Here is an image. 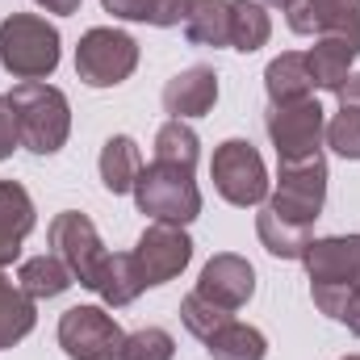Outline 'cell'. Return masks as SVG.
Here are the masks:
<instances>
[{
	"label": "cell",
	"mask_w": 360,
	"mask_h": 360,
	"mask_svg": "<svg viewBox=\"0 0 360 360\" xmlns=\"http://www.w3.org/2000/svg\"><path fill=\"white\" fill-rule=\"evenodd\" d=\"M13 117H17V139L34 155H55L68 134H72V105L55 84L42 80H21L8 92Z\"/></svg>",
	"instance_id": "obj_1"
},
{
	"label": "cell",
	"mask_w": 360,
	"mask_h": 360,
	"mask_svg": "<svg viewBox=\"0 0 360 360\" xmlns=\"http://www.w3.org/2000/svg\"><path fill=\"white\" fill-rule=\"evenodd\" d=\"M302 264L310 272V293L314 306L331 319L344 314L348 297L360 289V235H331V239H310Z\"/></svg>",
	"instance_id": "obj_2"
},
{
	"label": "cell",
	"mask_w": 360,
	"mask_h": 360,
	"mask_svg": "<svg viewBox=\"0 0 360 360\" xmlns=\"http://www.w3.org/2000/svg\"><path fill=\"white\" fill-rule=\"evenodd\" d=\"M0 63L17 80H46L59 68V30L34 13L4 17L0 21Z\"/></svg>",
	"instance_id": "obj_3"
},
{
	"label": "cell",
	"mask_w": 360,
	"mask_h": 360,
	"mask_svg": "<svg viewBox=\"0 0 360 360\" xmlns=\"http://www.w3.org/2000/svg\"><path fill=\"white\" fill-rule=\"evenodd\" d=\"M134 201L155 222H176V226L193 222L201 214V193H197L193 168L168 164V160H151L139 172V180H134Z\"/></svg>",
	"instance_id": "obj_4"
},
{
	"label": "cell",
	"mask_w": 360,
	"mask_h": 360,
	"mask_svg": "<svg viewBox=\"0 0 360 360\" xmlns=\"http://www.w3.org/2000/svg\"><path fill=\"white\" fill-rule=\"evenodd\" d=\"M323 201H327L323 151L306 155V160H281V176H276V188L269 197V210L276 218L297 222V226H314V218L323 214Z\"/></svg>",
	"instance_id": "obj_5"
},
{
	"label": "cell",
	"mask_w": 360,
	"mask_h": 360,
	"mask_svg": "<svg viewBox=\"0 0 360 360\" xmlns=\"http://www.w3.org/2000/svg\"><path fill=\"white\" fill-rule=\"evenodd\" d=\"M134 68H139V42L122 30L96 25L76 46V76L89 89H113V84L130 80Z\"/></svg>",
	"instance_id": "obj_6"
},
{
	"label": "cell",
	"mask_w": 360,
	"mask_h": 360,
	"mask_svg": "<svg viewBox=\"0 0 360 360\" xmlns=\"http://www.w3.org/2000/svg\"><path fill=\"white\" fill-rule=\"evenodd\" d=\"M210 176L214 188L231 201V205H260L269 197V168L260 160V151L248 143V139H226L218 151H214V164H210Z\"/></svg>",
	"instance_id": "obj_7"
},
{
	"label": "cell",
	"mask_w": 360,
	"mask_h": 360,
	"mask_svg": "<svg viewBox=\"0 0 360 360\" xmlns=\"http://www.w3.org/2000/svg\"><path fill=\"white\" fill-rule=\"evenodd\" d=\"M59 348L72 360H122L126 331L101 306H72L59 319Z\"/></svg>",
	"instance_id": "obj_8"
},
{
	"label": "cell",
	"mask_w": 360,
	"mask_h": 360,
	"mask_svg": "<svg viewBox=\"0 0 360 360\" xmlns=\"http://www.w3.org/2000/svg\"><path fill=\"white\" fill-rule=\"evenodd\" d=\"M269 139L276 147V160H306V155H319V143L327 134V117H323V105L314 96L306 101H289V105H269Z\"/></svg>",
	"instance_id": "obj_9"
},
{
	"label": "cell",
	"mask_w": 360,
	"mask_h": 360,
	"mask_svg": "<svg viewBox=\"0 0 360 360\" xmlns=\"http://www.w3.org/2000/svg\"><path fill=\"white\" fill-rule=\"evenodd\" d=\"M51 252L72 269V276L96 293V281H101V269H105V248H101V235H96V226H92L89 214H76V210H68V214H59L55 222H51Z\"/></svg>",
	"instance_id": "obj_10"
},
{
	"label": "cell",
	"mask_w": 360,
	"mask_h": 360,
	"mask_svg": "<svg viewBox=\"0 0 360 360\" xmlns=\"http://www.w3.org/2000/svg\"><path fill=\"white\" fill-rule=\"evenodd\" d=\"M134 260H139V272L151 285H164L184 272V264L193 260V239L180 231L176 222H151L134 248Z\"/></svg>",
	"instance_id": "obj_11"
},
{
	"label": "cell",
	"mask_w": 360,
	"mask_h": 360,
	"mask_svg": "<svg viewBox=\"0 0 360 360\" xmlns=\"http://www.w3.org/2000/svg\"><path fill=\"white\" fill-rule=\"evenodd\" d=\"M289 30L306 38H344L360 51V0H297L289 8Z\"/></svg>",
	"instance_id": "obj_12"
},
{
	"label": "cell",
	"mask_w": 360,
	"mask_h": 360,
	"mask_svg": "<svg viewBox=\"0 0 360 360\" xmlns=\"http://www.w3.org/2000/svg\"><path fill=\"white\" fill-rule=\"evenodd\" d=\"M193 293H201L205 302H214V306H222V310H243L248 302H252V293H256V269L243 260V256H235V252H222V256H214L205 269H201V281H197V289Z\"/></svg>",
	"instance_id": "obj_13"
},
{
	"label": "cell",
	"mask_w": 360,
	"mask_h": 360,
	"mask_svg": "<svg viewBox=\"0 0 360 360\" xmlns=\"http://www.w3.org/2000/svg\"><path fill=\"white\" fill-rule=\"evenodd\" d=\"M214 101H218V76H214V68H205V63H193V68H184L180 76H172L168 84H164V109L184 122V117H205L210 109H214Z\"/></svg>",
	"instance_id": "obj_14"
},
{
	"label": "cell",
	"mask_w": 360,
	"mask_h": 360,
	"mask_svg": "<svg viewBox=\"0 0 360 360\" xmlns=\"http://www.w3.org/2000/svg\"><path fill=\"white\" fill-rule=\"evenodd\" d=\"M34 201L17 180H0V269H8L21 256L25 235L34 231Z\"/></svg>",
	"instance_id": "obj_15"
},
{
	"label": "cell",
	"mask_w": 360,
	"mask_h": 360,
	"mask_svg": "<svg viewBox=\"0 0 360 360\" xmlns=\"http://www.w3.org/2000/svg\"><path fill=\"white\" fill-rule=\"evenodd\" d=\"M360 51L344 38H314V46L306 51V63H310V76H314V89L340 92V84L352 76V59Z\"/></svg>",
	"instance_id": "obj_16"
},
{
	"label": "cell",
	"mask_w": 360,
	"mask_h": 360,
	"mask_svg": "<svg viewBox=\"0 0 360 360\" xmlns=\"http://www.w3.org/2000/svg\"><path fill=\"white\" fill-rule=\"evenodd\" d=\"M201 344H205V352L214 360H264L269 356V340H264L256 327L235 323V319L218 323Z\"/></svg>",
	"instance_id": "obj_17"
},
{
	"label": "cell",
	"mask_w": 360,
	"mask_h": 360,
	"mask_svg": "<svg viewBox=\"0 0 360 360\" xmlns=\"http://www.w3.org/2000/svg\"><path fill=\"white\" fill-rule=\"evenodd\" d=\"M264 89H269L272 105H289V101H306L314 96V76H310V63L306 55H276L264 72Z\"/></svg>",
	"instance_id": "obj_18"
},
{
	"label": "cell",
	"mask_w": 360,
	"mask_h": 360,
	"mask_svg": "<svg viewBox=\"0 0 360 360\" xmlns=\"http://www.w3.org/2000/svg\"><path fill=\"white\" fill-rule=\"evenodd\" d=\"M143 172V155L134 147L130 134H113L101 147V184L117 197V193H134V180Z\"/></svg>",
	"instance_id": "obj_19"
},
{
	"label": "cell",
	"mask_w": 360,
	"mask_h": 360,
	"mask_svg": "<svg viewBox=\"0 0 360 360\" xmlns=\"http://www.w3.org/2000/svg\"><path fill=\"white\" fill-rule=\"evenodd\" d=\"M143 289H147V281H143V272H139L134 252H113V256H105V269H101V281H96V293H101L113 310L130 306Z\"/></svg>",
	"instance_id": "obj_20"
},
{
	"label": "cell",
	"mask_w": 360,
	"mask_h": 360,
	"mask_svg": "<svg viewBox=\"0 0 360 360\" xmlns=\"http://www.w3.org/2000/svg\"><path fill=\"white\" fill-rule=\"evenodd\" d=\"M34 323H38L34 297L0 272V352L13 348L17 340H25V335L34 331Z\"/></svg>",
	"instance_id": "obj_21"
},
{
	"label": "cell",
	"mask_w": 360,
	"mask_h": 360,
	"mask_svg": "<svg viewBox=\"0 0 360 360\" xmlns=\"http://www.w3.org/2000/svg\"><path fill=\"white\" fill-rule=\"evenodd\" d=\"M184 34L193 46H231V0H193Z\"/></svg>",
	"instance_id": "obj_22"
},
{
	"label": "cell",
	"mask_w": 360,
	"mask_h": 360,
	"mask_svg": "<svg viewBox=\"0 0 360 360\" xmlns=\"http://www.w3.org/2000/svg\"><path fill=\"white\" fill-rule=\"evenodd\" d=\"M256 235H260V243L269 248L272 256H281V260H302L306 248H310V226H297V222L276 218L269 205L256 218Z\"/></svg>",
	"instance_id": "obj_23"
},
{
	"label": "cell",
	"mask_w": 360,
	"mask_h": 360,
	"mask_svg": "<svg viewBox=\"0 0 360 360\" xmlns=\"http://www.w3.org/2000/svg\"><path fill=\"white\" fill-rule=\"evenodd\" d=\"M101 4H105V13H113L122 21H147L160 30L188 21V8H193V0H101Z\"/></svg>",
	"instance_id": "obj_24"
},
{
	"label": "cell",
	"mask_w": 360,
	"mask_h": 360,
	"mask_svg": "<svg viewBox=\"0 0 360 360\" xmlns=\"http://www.w3.org/2000/svg\"><path fill=\"white\" fill-rule=\"evenodd\" d=\"M272 34V21H269V8L260 0H231V46L252 55L269 42Z\"/></svg>",
	"instance_id": "obj_25"
},
{
	"label": "cell",
	"mask_w": 360,
	"mask_h": 360,
	"mask_svg": "<svg viewBox=\"0 0 360 360\" xmlns=\"http://www.w3.org/2000/svg\"><path fill=\"white\" fill-rule=\"evenodd\" d=\"M76 276H72V269L51 252V256H34V260H25L21 264V272H17V285L38 302V297H59L68 285H72Z\"/></svg>",
	"instance_id": "obj_26"
},
{
	"label": "cell",
	"mask_w": 360,
	"mask_h": 360,
	"mask_svg": "<svg viewBox=\"0 0 360 360\" xmlns=\"http://www.w3.org/2000/svg\"><path fill=\"white\" fill-rule=\"evenodd\" d=\"M197 155H201V143L193 134V126H184L176 117H168L155 134V160H168V164H184V168H197Z\"/></svg>",
	"instance_id": "obj_27"
},
{
	"label": "cell",
	"mask_w": 360,
	"mask_h": 360,
	"mask_svg": "<svg viewBox=\"0 0 360 360\" xmlns=\"http://www.w3.org/2000/svg\"><path fill=\"white\" fill-rule=\"evenodd\" d=\"M327 147L344 160H360V105H340V113L327 122Z\"/></svg>",
	"instance_id": "obj_28"
},
{
	"label": "cell",
	"mask_w": 360,
	"mask_h": 360,
	"mask_svg": "<svg viewBox=\"0 0 360 360\" xmlns=\"http://www.w3.org/2000/svg\"><path fill=\"white\" fill-rule=\"evenodd\" d=\"M176 356V344L164 327H139L126 335V348H122V360H172Z\"/></svg>",
	"instance_id": "obj_29"
},
{
	"label": "cell",
	"mask_w": 360,
	"mask_h": 360,
	"mask_svg": "<svg viewBox=\"0 0 360 360\" xmlns=\"http://www.w3.org/2000/svg\"><path fill=\"white\" fill-rule=\"evenodd\" d=\"M226 319H235L231 310H222V306H214V302H205L201 293H188L184 302H180V323L197 335V340H205L218 323H226Z\"/></svg>",
	"instance_id": "obj_30"
},
{
	"label": "cell",
	"mask_w": 360,
	"mask_h": 360,
	"mask_svg": "<svg viewBox=\"0 0 360 360\" xmlns=\"http://www.w3.org/2000/svg\"><path fill=\"white\" fill-rule=\"evenodd\" d=\"M13 147H21V139H17V117H13L8 96H0V160H8Z\"/></svg>",
	"instance_id": "obj_31"
},
{
	"label": "cell",
	"mask_w": 360,
	"mask_h": 360,
	"mask_svg": "<svg viewBox=\"0 0 360 360\" xmlns=\"http://www.w3.org/2000/svg\"><path fill=\"white\" fill-rule=\"evenodd\" d=\"M340 323H348V331L360 335V289L348 297V306H344V314H340Z\"/></svg>",
	"instance_id": "obj_32"
},
{
	"label": "cell",
	"mask_w": 360,
	"mask_h": 360,
	"mask_svg": "<svg viewBox=\"0 0 360 360\" xmlns=\"http://www.w3.org/2000/svg\"><path fill=\"white\" fill-rule=\"evenodd\" d=\"M335 96H340V105H360V72H352V76L340 84Z\"/></svg>",
	"instance_id": "obj_33"
},
{
	"label": "cell",
	"mask_w": 360,
	"mask_h": 360,
	"mask_svg": "<svg viewBox=\"0 0 360 360\" xmlns=\"http://www.w3.org/2000/svg\"><path fill=\"white\" fill-rule=\"evenodd\" d=\"M34 4H42V8H46V13H63V17H68V13H76V8H80V0H34Z\"/></svg>",
	"instance_id": "obj_34"
},
{
	"label": "cell",
	"mask_w": 360,
	"mask_h": 360,
	"mask_svg": "<svg viewBox=\"0 0 360 360\" xmlns=\"http://www.w3.org/2000/svg\"><path fill=\"white\" fill-rule=\"evenodd\" d=\"M260 4H272V8H285V13H289V8H293L297 0H260Z\"/></svg>",
	"instance_id": "obj_35"
},
{
	"label": "cell",
	"mask_w": 360,
	"mask_h": 360,
	"mask_svg": "<svg viewBox=\"0 0 360 360\" xmlns=\"http://www.w3.org/2000/svg\"><path fill=\"white\" fill-rule=\"evenodd\" d=\"M344 360H360V356H344Z\"/></svg>",
	"instance_id": "obj_36"
}]
</instances>
